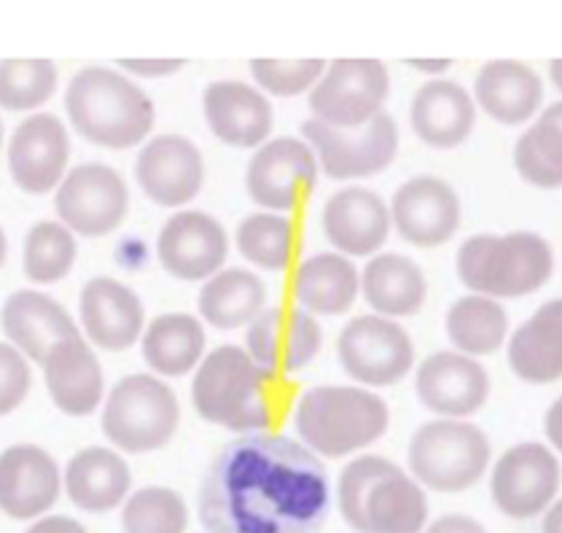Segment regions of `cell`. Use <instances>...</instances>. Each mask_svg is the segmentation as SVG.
I'll return each mask as SVG.
<instances>
[{"mask_svg": "<svg viewBox=\"0 0 562 533\" xmlns=\"http://www.w3.org/2000/svg\"><path fill=\"white\" fill-rule=\"evenodd\" d=\"M196 509L207 533H321L331 485L302 442L274 431L245 434L213 458Z\"/></svg>", "mask_w": 562, "mask_h": 533, "instance_id": "1", "label": "cell"}, {"mask_svg": "<svg viewBox=\"0 0 562 533\" xmlns=\"http://www.w3.org/2000/svg\"><path fill=\"white\" fill-rule=\"evenodd\" d=\"M191 401L202 421L237 434H265L283 415V377L265 373L240 345L205 353L191 380Z\"/></svg>", "mask_w": 562, "mask_h": 533, "instance_id": "2", "label": "cell"}, {"mask_svg": "<svg viewBox=\"0 0 562 533\" xmlns=\"http://www.w3.org/2000/svg\"><path fill=\"white\" fill-rule=\"evenodd\" d=\"M65 113L83 141L124 152L143 146L157 122V108L127 74L92 65L74 76L65 89Z\"/></svg>", "mask_w": 562, "mask_h": 533, "instance_id": "3", "label": "cell"}, {"mask_svg": "<svg viewBox=\"0 0 562 533\" xmlns=\"http://www.w3.org/2000/svg\"><path fill=\"white\" fill-rule=\"evenodd\" d=\"M337 504L358 533H423L428 525L426 490L382 455H358L345 466Z\"/></svg>", "mask_w": 562, "mask_h": 533, "instance_id": "4", "label": "cell"}, {"mask_svg": "<svg viewBox=\"0 0 562 533\" xmlns=\"http://www.w3.org/2000/svg\"><path fill=\"white\" fill-rule=\"evenodd\" d=\"M391 410L376 393L358 386L310 388L296 401L294 429L313 455L345 458L385 436Z\"/></svg>", "mask_w": 562, "mask_h": 533, "instance_id": "5", "label": "cell"}, {"mask_svg": "<svg viewBox=\"0 0 562 533\" xmlns=\"http://www.w3.org/2000/svg\"><path fill=\"white\" fill-rule=\"evenodd\" d=\"M456 265L465 289L498 302L541 289L554 273V251L536 232L474 235L460 245Z\"/></svg>", "mask_w": 562, "mask_h": 533, "instance_id": "6", "label": "cell"}, {"mask_svg": "<svg viewBox=\"0 0 562 533\" xmlns=\"http://www.w3.org/2000/svg\"><path fill=\"white\" fill-rule=\"evenodd\" d=\"M181 426V401L157 375H127L108 391L100 429L113 451L143 455L161 451Z\"/></svg>", "mask_w": 562, "mask_h": 533, "instance_id": "7", "label": "cell"}, {"mask_svg": "<svg viewBox=\"0 0 562 533\" xmlns=\"http://www.w3.org/2000/svg\"><path fill=\"white\" fill-rule=\"evenodd\" d=\"M490 458V440L476 423L447 418L423 423L406 451L412 480L434 493H463L474 488L487 471Z\"/></svg>", "mask_w": 562, "mask_h": 533, "instance_id": "8", "label": "cell"}, {"mask_svg": "<svg viewBox=\"0 0 562 533\" xmlns=\"http://www.w3.org/2000/svg\"><path fill=\"white\" fill-rule=\"evenodd\" d=\"M302 141L313 148L318 167L334 181H358L380 176L398 154V124L387 111L356 130H337L307 119Z\"/></svg>", "mask_w": 562, "mask_h": 533, "instance_id": "9", "label": "cell"}, {"mask_svg": "<svg viewBox=\"0 0 562 533\" xmlns=\"http://www.w3.org/2000/svg\"><path fill=\"white\" fill-rule=\"evenodd\" d=\"M391 76L380 59H337L328 63L310 92L315 122L337 130H356L385 111Z\"/></svg>", "mask_w": 562, "mask_h": 533, "instance_id": "10", "label": "cell"}, {"mask_svg": "<svg viewBox=\"0 0 562 533\" xmlns=\"http://www.w3.org/2000/svg\"><path fill=\"white\" fill-rule=\"evenodd\" d=\"M337 358L345 375L361 386L387 388L409 377L415 343L398 321L367 313L345 323L337 337Z\"/></svg>", "mask_w": 562, "mask_h": 533, "instance_id": "11", "label": "cell"}, {"mask_svg": "<svg viewBox=\"0 0 562 533\" xmlns=\"http://www.w3.org/2000/svg\"><path fill=\"white\" fill-rule=\"evenodd\" d=\"M59 224L74 235L105 237L122 226L130 213V187L122 173L103 162L74 167L54 189Z\"/></svg>", "mask_w": 562, "mask_h": 533, "instance_id": "12", "label": "cell"}, {"mask_svg": "<svg viewBox=\"0 0 562 533\" xmlns=\"http://www.w3.org/2000/svg\"><path fill=\"white\" fill-rule=\"evenodd\" d=\"M318 173V159L302 137H269L248 162L245 189L261 211L285 215L313 195Z\"/></svg>", "mask_w": 562, "mask_h": 533, "instance_id": "13", "label": "cell"}, {"mask_svg": "<svg viewBox=\"0 0 562 533\" xmlns=\"http://www.w3.org/2000/svg\"><path fill=\"white\" fill-rule=\"evenodd\" d=\"M562 485L558 455L541 442H519L498 458L490 477L495 507L514 520H530L554 504Z\"/></svg>", "mask_w": 562, "mask_h": 533, "instance_id": "14", "label": "cell"}, {"mask_svg": "<svg viewBox=\"0 0 562 533\" xmlns=\"http://www.w3.org/2000/svg\"><path fill=\"white\" fill-rule=\"evenodd\" d=\"M5 159L16 187L27 195H49L68 176V127L54 113H30L11 133Z\"/></svg>", "mask_w": 562, "mask_h": 533, "instance_id": "15", "label": "cell"}, {"mask_svg": "<svg viewBox=\"0 0 562 533\" xmlns=\"http://www.w3.org/2000/svg\"><path fill=\"white\" fill-rule=\"evenodd\" d=\"M135 181L154 206H189L205 187V159L200 146L183 135L151 137L137 152Z\"/></svg>", "mask_w": 562, "mask_h": 533, "instance_id": "16", "label": "cell"}, {"mask_svg": "<svg viewBox=\"0 0 562 533\" xmlns=\"http://www.w3.org/2000/svg\"><path fill=\"white\" fill-rule=\"evenodd\" d=\"M159 265L178 280H207L221 273L229 256L224 224L202 211H178L161 224L157 237Z\"/></svg>", "mask_w": 562, "mask_h": 533, "instance_id": "17", "label": "cell"}, {"mask_svg": "<svg viewBox=\"0 0 562 533\" xmlns=\"http://www.w3.org/2000/svg\"><path fill=\"white\" fill-rule=\"evenodd\" d=\"M323 332L315 315L299 308H265L245 332V351L274 377L294 375L315 362Z\"/></svg>", "mask_w": 562, "mask_h": 533, "instance_id": "18", "label": "cell"}, {"mask_svg": "<svg viewBox=\"0 0 562 533\" xmlns=\"http://www.w3.org/2000/svg\"><path fill=\"white\" fill-rule=\"evenodd\" d=\"M415 391L434 415L463 421L487 404L490 375L476 358L458 351H436L417 367Z\"/></svg>", "mask_w": 562, "mask_h": 533, "instance_id": "19", "label": "cell"}, {"mask_svg": "<svg viewBox=\"0 0 562 533\" xmlns=\"http://www.w3.org/2000/svg\"><path fill=\"white\" fill-rule=\"evenodd\" d=\"M391 224L415 248H436L456 237L460 226L458 191L436 176H417L402 184L391 200Z\"/></svg>", "mask_w": 562, "mask_h": 533, "instance_id": "20", "label": "cell"}, {"mask_svg": "<svg viewBox=\"0 0 562 533\" xmlns=\"http://www.w3.org/2000/svg\"><path fill=\"white\" fill-rule=\"evenodd\" d=\"M63 471L41 445H11L0 453V512L11 520H38L57 504Z\"/></svg>", "mask_w": 562, "mask_h": 533, "instance_id": "21", "label": "cell"}, {"mask_svg": "<svg viewBox=\"0 0 562 533\" xmlns=\"http://www.w3.org/2000/svg\"><path fill=\"white\" fill-rule=\"evenodd\" d=\"M79 321L81 334H87V343L111 353H122L140 343L143 332H146V308L127 284L100 275V278L83 284Z\"/></svg>", "mask_w": 562, "mask_h": 533, "instance_id": "22", "label": "cell"}, {"mask_svg": "<svg viewBox=\"0 0 562 533\" xmlns=\"http://www.w3.org/2000/svg\"><path fill=\"white\" fill-rule=\"evenodd\" d=\"M205 122L224 146L261 148L274 127V111L261 89L237 79L211 81L202 95Z\"/></svg>", "mask_w": 562, "mask_h": 533, "instance_id": "23", "label": "cell"}, {"mask_svg": "<svg viewBox=\"0 0 562 533\" xmlns=\"http://www.w3.org/2000/svg\"><path fill=\"white\" fill-rule=\"evenodd\" d=\"M323 235L342 256H376L391 237V208L372 189L334 191L321 213Z\"/></svg>", "mask_w": 562, "mask_h": 533, "instance_id": "24", "label": "cell"}, {"mask_svg": "<svg viewBox=\"0 0 562 533\" xmlns=\"http://www.w3.org/2000/svg\"><path fill=\"white\" fill-rule=\"evenodd\" d=\"M44 367L46 391L59 412L70 418L92 415L105 401L103 364L83 334L63 340L49 351Z\"/></svg>", "mask_w": 562, "mask_h": 533, "instance_id": "25", "label": "cell"}, {"mask_svg": "<svg viewBox=\"0 0 562 533\" xmlns=\"http://www.w3.org/2000/svg\"><path fill=\"white\" fill-rule=\"evenodd\" d=\"M5 343L14 345L27 362L44 364L49 351L63 340L81 334L74 315L44 291L20 289L11 293L0 310Z\"/></svg>", "mask_w": 562, "mask_h": 533, "instance_id": "26", "label": "cell"}, {"mask_svg": "<svg viewBox=\"0 0 562 533\" xmlns=\"http://www.w3.org/2000/svg\"><path fill=\"white\" fill-rule=\"evenodd\" d=\"M409 124L430 148H458L476 127V103L463 84L430 79L412 98Z\"/></svg>", "mask_w": 562, "mask_h": 533, "instance_id": "27", "label": "cell"}, {"mask_svg": "<svg viewBox=\"0 0 562 533\" xmlns=\"http://www.w3.org/2000/svg\"><path fill=\"white\" fill-rule=\"evenodd\" d=\"M65 493L70 504L89 514H105L122 507L133 488V469L113 447H83L65 466Z\"/></svg>", "mask_w": 562, "mask_h": 533, "instance_id": "28", "label": "cell"}, {"mask_svg": "<svg viewBox=\"0 0 562 533\" xmlns=\"http://www.w3.org/2000/svg\"><path fill=\"white\" fill-rule=\"evenodd\" d=\"M361 293V269L337 251H323L296 265L291 275V297L310 315L337 319L356 304Z\"/></svg>", "mask_w": 562, "mask_h": 533, "instance_id": "29", "label": "cell"}, {"mask_svg": "<svg viewBox=\"0 0 562 533\" xmlns=\"http://www.w3.org/2000/svg\"><path fill=\"white\" fill-rule=\"evenodd\" d=\"M541 100V76L517 59H493L476 76L474 103L504 127H517L533 119Z\"/></svg>", "mask_w": 562, "mask_h": 533, "instance_id": "30", "label": "cell"}, {"mask_svg": "<svg viewBox=\"0 0 562 533\" xmlns=\"http://www.w3.org/2000/svg\"><path fill=\"white\" fill-rule=\"evenodd\" d=\"M361 297L374 315L409 319L428 299V278L415 259L404 254H376L361 269Z\"/></svg>", "mask_w": 562, "mask_h": 533, "instance_id": "31", "label": "cell"}, {"mask_svg": "<svg viewBox=\"0 0 562 533\" xmlns=\"http://www.w3.org/2000/svg\"><path fill=\"white\" fill-rule=\"evenodd\" d=\"M509 367L522 382L549 386L562 377V299L538 308L509 337Z\"/></svg>", "mask_w": 562, "mask_h": 533, "instance_id": "32", "label": "cell"}, {"mask_svg": "<svg viewBox=\"0 0 562 533\" xmlns=\"http://www.w3.org/2000/svg\"><path fill=\"white\" fill-rule=\"evenodd\" d=\"M207 334L191 313H161L140 337L143 362L157 377H183L205 358Z\"/></svg>", "mask_w": 562, "mask_h": 533, "instance_id": "33", "label": "cell"}, {"mask_svg": "<svg viewBox=\"0 0 562 533\" xmlns=\"http://www.w3.org/2000/svg\"><path fill=\"white\" fill-rule=\"evenodd\" d=\"M267 286L254 269L224 267L202 284L200 299V319L221 332L232 329H248L250 323L265 313Z\"/></svg>", "mask_w": 562, "mask_h": 533, "instance_id": "34", "label": "cell"}, {"mask_svg": "<svg viewBox=\"0 0 562 533\" xmlns=\"http://www.w3.org/2000/svg\"><path fill=\"white\" fill-rule=\"evenodd\" d=\"M445 332L452 347L463 356H490L509 337V315L495 299L465 293L447 310Z\"/></svg>", "mask_w": 562, "mask_h": 533, "instance_id": "35", "label": "cell"}, {"mask_svg": "<svg viewBox=\"0 0 562 533\" xmlns=\"http://www.w3.org/2000/svg\"><path fill=\"white\" fill-rule=\"evenodd\" d=\"M514 167L536 189L562 187V100L552 103L514 146Z\"/></svg>", "mask_w": 562, "mask_h": 533, "instance_id": "36", "label": "cell"}, {"mask_svg": "<svg viewBox=\"0 0 562 533\" xmlns=\"http://www.w3.org/2000/svg\"><path fill=\"white\" fill-rule=\"evenodd\" d=\"M237 251L265 273H283L296 259L299 226L283 213H250L237 226Z\"/></svg>", "mask_w": 562, "mask_h": 533, "instance_id": "37", "label": "cell"}, {"mask_svg": "<svg viewBox=\"0 0 562 533\" xmlns=\"http://www.w3.org/2000/svg\"><path fill=\"white\" fill-rule=\"evenodd\" d=\"M79 256V243L76 235L63 226L59 221H38L30 226L22 248V267H25L27 280L38 286L59 284L70 275Z\"/></svg>", "mask_w": 562, "mask_h": 533, "instance_id": "38", "label": "cell"}, {"mask_svg": "<svg viewBox=\"0 0 562 533\" xmlns=\"http://www.w3.org/2000/svg\"><path fill=\"white\" fill-rule=\"evenodd\" d=\"M124 533H187L189 504L178 490L148 485L122 504Z\"/></svg>", "mask_w": 562, "mask_h": 533, "instance_id": "39", "label": "cell"}, {"mask_svg": "<svg viewBox=\"0 0 562 533\" xmlns=\"http://www.w3.org/2000/svg\"><path fill=\"white\" fill-rule=\"evenodd\" d=\"M59 74L52 59H0V108L35 111L57 92Z\"/></svg>", "mask_w": 562, "mask_h": 533, "instance_id": "40", "label": "cell"}, {"mask_svg": "<svg viewBox=\"0 0 562 533\" xmlns=\"http://www.w3.org/2000/svg\"><path fill=\"white\" fill-rule=\"evenodd\" d=\"M326 70L323 59H254L250 76L256 89L274 98H299L313 92V87Z\"/></svg>", "mask_w": 562, "mask_h": 533, "instance_id": "41", "label": "cell"}, {"mask_svg": "<svg viewBox=\"0 0 562 533\" xmlns=\"http://www.w3.org/2000/svg\"><path fill=\"white\" fill-rule=\"evenodd\" d=\"M30 388H33L30 362L14 345L0 340V418L20 410L25 404Z\"/></svg>", "mask_w": 562, "mask_h": 533, "instance_id": "42", "label": "cell"}, {"mask_svg": "<svg viewBox=\"0 0 562 533\" xmlns=\"http://www.w3.org/2000/svg\"><path fill=\"white\" fill-rule=\"evenodd\" d=\"M119 68L122 74L137 76V79H167L187 68V63L183 59H122Z\"/></svg>", "mask_w": 562, "mask_h": 533, "instance_id": "43", "label": "cell"}, {"mask_svg": "<svg viewBox=\"0 0 562 533\" xmlns=\"http://www.w3.org/2000/svg\"><path fill=\"white\" fill-rule=\"evenodd\" d=\"M423 533H487V529L469 514H441Z\"/></svg>", "mask_w": 562, "mask_h": 533, "instance_id": "44", "label": "cell"}, {"mask_svg": "<svg viewBox=\"0 0 562 533\" xmlns=\"http://www.w3.org/2000/svg\"><path fill=\"white\" fill-rule=\"evenodd\" d=\"M25 533H89L76 518L68 514H44Z\"/></svg>", "mask_w": 562, "mask_h": 533, "instance_id": "45", "label": "cell"}, {"mask_svg": "<svg viewBox=\"0 0 562 533\" xmlns=\"http://www.w3.org/2000/svg\"><path fill=\"white\" fill-rule=\"evenodd\" d=\"M543 429H547V440L552 442V447L562 453V397L549 407L547 421H543Z\"/></svg>", "mask_w": 562, "mask_h": 533, "instance_id": "46", "label": "cell"}, {"mask_svg": "<svg viewBox=\"0 0 562 533\" xmlns=\"http://www.w3.org/2000/svg\"><path fill=\"white\" fill-rule=\"evenodd\" d=\"M406 65L426 76H445L452 68V59H409Z\"/></svg>", "mask_w": 562, "mask_h": 533, "instance_id": "47", "label": "cell"}, {"mask_svg": "<svg viewBox=\"0 0 562 533\" xmlns=\"http://www.w3.org/2000/svg\"><path fill=\"white\" fill-rule=\"evenodd\" d=\"M541 533H562V499L554 501V504L547 509V514H543Z\"/></svg>", "mask_w": 562, "mask_h": 533, "instance_id": "48", "label": "cell"}, {"mask_svg": "<svg viewBox=\"0 0 562 533\" xmlns=\"http://www.w3.org/2000/svg\"><path fill=\"white\" fill-rule=\"evenodd\" d=\"M549 76H552V84L560 89V95H562V59H554V63L549 65Z\"/></svg>", "mask_w": 562, "mask_h": 533, "instance_id": "49", "label": "cell"}, {"mask_svg": "<svg viewBox=\"0 0 562 533\" xmlns=\"http://www.w3.org/2000/svg\"><path fill=\"white\" fill-rule=\"evenodd\" d=\"M5 256H9V235H5V230L0 226V269L5 265Z\"/></svg>", "mask_w": 562, "mask_h": 533, "instance_id": "50", "label": "cell"}, {"mask_svg": "<svg viewBox=\"0 0 562 533\" xmlns=\"http://www.w3.org/2000/svg\"><path fill=\"white\" fill-rule=\"evenodd\" d=\"M0 146H3V122H0Z\"/></svg>", "mask_w": 562, "mask_h": 533, "instance_id": "51", "label": "cell"}]
</instances>
